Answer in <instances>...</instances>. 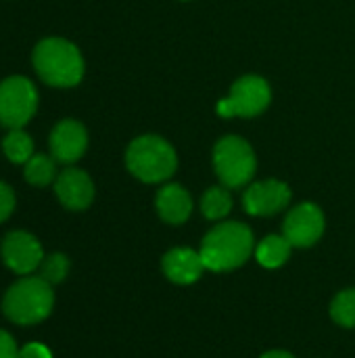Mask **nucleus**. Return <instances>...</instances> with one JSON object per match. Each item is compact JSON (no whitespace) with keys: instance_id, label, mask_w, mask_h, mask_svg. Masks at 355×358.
Instances as JSON below:
<instances>
[{"instance_id":"f03ea898","label":"nucleus","mask_w":355,"mask_h":358,"mask_svg":"<svg viewBox=\"0 0 355 358\" xmlns=\"http://www.w3.org/2000/svg\"><path fill=\"white\" fill-rule=\"evenodd\" d=\"M33 67L38 76L59 88L80 84L84 76V59L75 44L63 38H46L33 48Z\"/></svg>"},{"instance_id":"6ab92c4d","label":"nucleus","mask_w":355,"mask_h":358,"mask_svg":"<svg viewBox=\"0 0 355 358\" xmlns=\"http://www.w3.org/2000/svg\"><path fill=\"white\" fill-rule=\"evenodd\" d=\"M331 317L337 325L354 329L355 327V287L343 289L331 302Z\"/></svg>"},{"instance_id":"5701e85b","label":"nucleus","mask_w":355,"mask_h":358,"mask_svg":"<svg viewBox=\"0 0 355 358\" xmlns=\"http://www.w3.org/2000/svg\"><path fill=\"white\" fill-rule=\"evenodd\" d=\"M19 357V350H17V344L15 340L10 338V334L2 331L0 329V358H17Z\"/></svg>"},{"instance_id":"dca6fc26","label":"nucleus","mask_w":355,"mask_h":358,"mask_svg":"<svg viewBox=\"0 0 355 358\" xmlns=\"http://www.w3.org/2000/svg\"><path fill=\"white\" fill-rule=\"evenodd\" d=\"M232 210V195L228 187H211L201 199V212L207 220H222Z\"/></svg>"},{"instance_id":"6e6552de","label":"nucleus","mask_w":355,"mask_h":358,"mask_svg":"<svg viewBox=\"0 0 355 358\" xmlns=\"http://www.w3.org/2000/svg\"><path fill=\"white\" fill-rule=\"evenodd\" d=\"M282 235L293 248H312L324 235V214L316 203H299L282 224Z\"/></svg>"},{"instance_id":"9d476101","label":"nucleus","mask_w":355,"mask_h":358,"mask_svg":"<svg viewBox=\"0 0 355 358\" xmlns=\"http://www.w3.org/2000/svg\"><path fill=\"white\" fill-rule=\"evenodd\" d=\"M2 260L13 273L29 275L44 260L42 245L33 235L25 231H13L2 241Z\"/></svg>"},{"instance_id":"a211bd4d","label":"nucleus","mask_w":355,"mask_h":358,"mask_svg":"<svg viewBox=\"0 0 355 358\" xmlns=\"http://www.w3.org/2000/svg\"><path fill=\"white\" fill-rule=\"evenodd\" d=\"M25 180L33 187H46L52 180H56V168L54 159L46 155H31L25 164Z\"/></svg>"},{"instance_id":"f8f14e48","label":"nucleus","mask_w":355,"mask_h":358,"mask_svg":"<svg viewBox=\"0 0 355 358\" xmlns=\"http://www.w3.org/2000/svg\"><path fill=\"white\" fill-rule=\"evenodd\" d=\"M88 147L86 128L75 120H63L50 132V153L61 164L77 162Z\"/></svg>"},{"instance_id":"aec40b11","label":"nucleus","mask_w":355,"mask_h":358,"mask_svg":"<svg viewBox=\"0 0 355 358\" xmlns=\"http://www.w3.org/2000/svg\"><path fill=\"white\" fill-rule=\"evenodd\" d=\"M67 273H69V260L63 254H50L40 264V277L48 281L50 285L61 283L67 277Z\"/></svg>"},{"instance_id":"0eeeda50","label":"nucleus","mask_w":355,"mask_h":358,"mask_svg":"<svg viewBox=\"0 0 355 358\" xmlns=\"http://www.w3.org/2000/svg\"><path fill=\"white\" fill-rule=\"evenodd\" d=\"M38 109L36 86L21 76L6 78L0 84V124L8 130L23 128Z\"/></svg>"},{"instance_id":"20e7f679","label":"nucleus","mask_w":355,"mask_h":358,"mask_svg":"<svg viewBox=\"0 0 355 358\" xmlns=\"http://www.w3.org/2000/svg\"><path fill=\"white\" fill-rule=\"evenodd\" d=\"M126 166L138 180L155 185L165 182L176 172L178 155L165 138L144 134L130 143L126 151Z\"/></svg>"},{"instance_id":"b1692460","label":"nucleus","mask_w":355,"mask_h":358,"mask_svg":"<svg viewBox=\"0 0 355 358\" xmlns=\"http://www.w3.org/2000/svg\"><path fill=\"white\" fill-rule=\"evenodd\" d=\"M259 358H295L291 352H285V350H270L266 355H262Z\"/></svg>"},{"instance_id":"f257e3e1","label":"nucleus","mask_w":355,"mask_h":358,"mask_svg":"<svg viewBox=\"0 0 355 358\" xmlns=\"http://www.w3.org/2000/svg\"><path fill=\"white\" fill-rule=\"evenodd\" d=\"M205 271L228 273L243 266L255 254L253 233L243 222H220L201 241L199 250Z\"/></svg>"},{"instance_id":"7ed1b4c3","label":"nucleus","mask_w":355,"mask_h":358,"mask_svg":"<svg viewBox=\"0 0 355 358\" xmlns=\"http://www.w3.org/2000/svg\"><path fill=\"white\" fill-rule=\"evenodd\" d=\"M54 306L52 285L42 277H23L8 287L2 300L4 317L17 325L42 323Z\"/></svg>"},{"instance_id":"412c9836","label":"nucleus","mask_w":355,"mask_h":358,"mask_svg":"<svg viewBox=\"0 0 355 358\" xmlns=\"http://www.w3.org/2000/svg\"><path fill=\"white\" fill-rule=\"evenodd\" d=\"M15 210V193L8 185L0 182V222H4Z\"/></svg>"},{"instance_id":"4468645a","label":"nucleus","mask_w":355,"mask_h":358,"mask_svg":"<svg viewBox=\"0 0 355 358\" xmlns=\"http://www.w3.org/2000/svg\"><path fill=\"white\" fill-rule=\"evenodd\" d=\"M155 208H157V214L161 216L163 222L182 224L192 214V197L180 185L169 182V185L159 189V193L155 197Z\"/></svg>"},{"instance_id":"f3484780","label":"nucleus","mask_w":355,"mask_h":358,"mask_svg":"<svg viewBox=\"0 0 355 358\" xmlns=\"http://www.w3.org/2000/svg\"><path fill=\"white\" fill-rule=\"evenodd\" d=\"M2 149L13 164H27L29 157L33 155V141L21 128L10 130L2 141Z\"/></svg>"},{"instance_id":"1a4fd4ad","label":"nucleus","mask_w":355,"mask_h":358,"mask_svg":"<svg viewBox=\"0 0 355 358\" xmlns=\"http://www.w3.org/2000/svg\"><path fill=\"white\" fill-rule=\"evenodd\" d=\"M291 203V189L282 180L253 182L243 195V208L251 216H274Z\"/></svg>"},{"instance_id":"4be33fe9","label":"nucleus","mask_w":355,"mask_h":358,"mask_svg":"<svg viewBox=\"0 0 355 358\" xmlns=\"http://www.w3.org/2000/svg\"><path fill=\"white\" fill-rule=\"evenodd\" d=\"M17 358H52V355H50V350L44 344L31 342V344H27V346H23L19 350V357Z\"/></svg>"},{"instance_id":"9b49d317","label":"nucleus","mask_w":355,"mask_h":358,"mask_svg":"<svg viewBox=\"0 0 355 358\" xmlns=\"http://www.w3.org/2000/svg\"><path fill=\"white\" fill-rule=\"evenodd\" d=\"M54 193L67 210L80 212L92 203L94 185H92V178L84 170L67 168L54 180Z\"/></svg>"},{"instance_id":"39448f33","label":"nucleus","mask_w":355,"mask_h":358,"mask_svg":"<svg viewBox=\"0 0 355 358\" xmlns=\"http://www.w3.org/2000/svg\"><path fill=\"white\" fill-rule=\"evenodd\" d=\"M213 168L220 182L228 189H239L251 182L257 159L251 145L241 136H224L213 147Z\"/></svg>"},{"instance_id":"ddd939ff","label":"nucleus","mask_w":355,"mask_h":358,"mask_svg":"<svg viewBox=\"0 0 355 358\" xmlns=\"http://www.w3.org/2000/svg\"><path fill=\"white\" fill-rule=\"evenodd\" d=\"M161 266H163V275L172 283H178V285H190V283L199 281L203 271H205L201 254L190 250V248H174V250H169L163 256Z\"/></svg>"},{"instance_id":"423d86ee","label":"nucleus","mask_w":355,"mask_h":358,"mask_svg":"<svg viewBox=\"0 0 355 358\" xmlns=\"http://www.w3.org/2000/svg\"><path fill=\"white\" fill-rule=\"evenodd\" d=\"M272 101L270 84L259 76H243L239 78L230 94L218 103V113L222 117H255L268 109Z\"/></svg>"},{"instance_id":"2eb2a0df","label":"nucleus","mask_w":355,"mask_h":358,"mask_svg":"<svg viewBox=\"0 0 355 358\" xmlns=\"http://www.w3.org/2000/svg\"><path fill=\"white\" fill-rule=\"evenodd\" d=\"M293 245L285 235H268L255 245V260L264 268H280L291 258Z\"/></svg>"}]
</instances>
